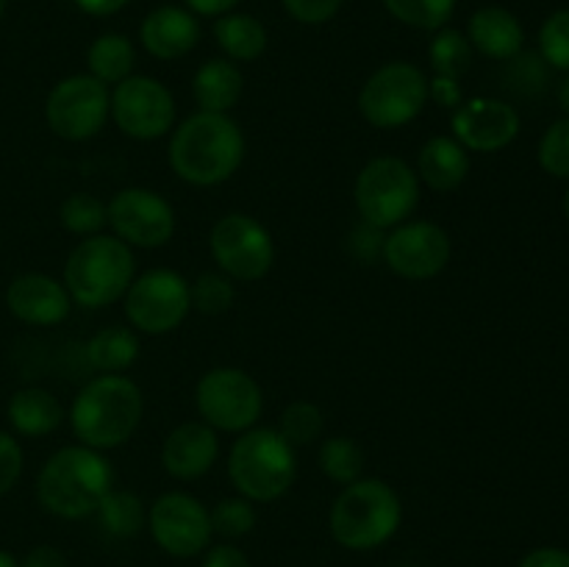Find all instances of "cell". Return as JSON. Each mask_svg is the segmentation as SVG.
Segmentation results:
<instances>
[{
	"mask_svg": "<svg viewBox=\"0 0 569 567\" xmlns=\"http://www.w3.org/2000/svg\"><path fill=\"white\" fill-rule=\"evenodd\" d=\"M6 306L11 317L26 326L50 328L64 322L76 304L59 278L48 272H22L6 289Z\"/></svg>",
	"mask_w": 569,
	"mask_h": 567,
	"instance_id": "cell-18",
	"label": "cell"
},
{
	"mask_svg": "<svg viewBox=\"0 0 569 567\" xmlns=\"http://www.w3.org/2000/svg\"><path fill=\"white\" fill-rule=\"evenodd\" d=\"M403 523V504L392 484L361 476L342 487L328 511L331 537L348 550H372L398 534Z\"/></svg>",
	"mask_w": 569,
	"mask_h": 567,
	"instance_id": "cell-6",
	"label": "cell"
},
{
	"mask_svg": "<svg viewBox=\"0 0 569 567\" xmlns=\"http://www.w3.org/2000/svg\"><path fill=\"white\" fill-rule=\"evenodd\" d=\"M470 150L453 139L450 133H439L431 137L417 153V178L420 183H426L431 192L450 195L467 181L470 176Z\"/></svg>",
	"mask_w": 569,
	"mask_h": 567,
	"instance_id": "cell-22",
	"label": "cell"
},
{
	"mask_svg": "<svg viewBox=\"0 0 569 567\" xmlns=\"http://www.w3.org/2000/svg\"><path fill=\"white\" fill-rule=\"evenodd\" d=\"M144 415V395L133 378L122 372H98L72 398L67 420L87 448L114 450L137 434Z\"/></svg>",
	"mask_w": 569,
	"mask_h": 567,
	"instance_id": "cell-2",
	"label": "cell"
},
{
	"mask_svg": "<svg viewBox=\"0 0 569 567\" xmlns=\"http://www.w3.org/2000/svg\"><path fill=\"white\" fill-rule=\"evenodd\" d=\"M450 256V233L431 220H406L383 237L381 261L403 281H431L442 276Z\"/></svg>",
	"mask_w": 569,
	"mask_h": 567,
	"instance_id": "cell-15",
	"label": "cell"
},
{
	"mask_svg": "<svg viewBox=\"0 0 569 567\" xmlns=\"http://www.w3.org/2000/svg\"><path fill=\"white\" fill-rule=\"evenodd\" d=\"M122 311L128 317V326L137 334L148 337H164L192 311V289L189 278L172 267H153L137 276L122 298Z\"/></svg>",
	"mask_w": 569,
	"mask_h": 567,
	"instance_id": "cell-10",
	"label": "cell"
},
{
	"mask_svg": "<svg viewBox=\"0 0 569 567\" xmlns=\"http://www.w3.org/2000/svg\"><path fill=\"white\" fill-rule=\"evenodd\" d=\"M139 42L153 59L176 61L200 42V22L187 6H159L139 26Z\"/></svg>",
	"mask_w": 569,
	"mask_h": 567,
	"instance_id": "cell-20",
	"label": "cell"
},
{
	"mask_svg": "<svg viewBox=\"0 0 569 567\" xmlns=\"http://www.w3.org/2000/svg\"><path fill=\"white\" fill-rule=\"evenodd\" d=\"M565 217L569 220V187H567V192H565Z\"/></svg>",
	"mask_w": 569,
	"mask_h": 567,
	"instance_id": "cell-49",
	"label": "cell"
},
{
	"mask_svg": "<svg viewBox=\"0 0 569 567\" xmlns=\"http://www.w3.org/2000/svg\"><path fill=\"white\" fill-rule=\"evenodd\" d=\"M189 289H192V309L200 315H226L237 304V281L220 270L200 272L194 281H189Z\"/></svg>",
	"mask_w": 569,
	"mask_h": 567,
	"instance_id": "cell-34",
	"label": "cell"
},
{
	"mask_svg": "<svg viewBox=\"0 0 569 567\" xmlns=\"http://www.w3.org/2000/svg\"><path fill=\"white\" fill-rule=\"evenodd\" d=\"M209 253L217 270L231 281L253 284L276 265V239L270 228L248 211H228L211 226Z\"/></svg>",
	"mask_w": 569,
	"mask_h": 567,
	"instance_id": "cell-11",
	"label": "cell"
},
{
	"mask_svg": "<svg viewBox=\"0 0 569 567\" xmlns=\"http://www.w3.org/2000/svg\"><path fill=\"white\" fill-rule=\"evenodd\" d=\"M539 167L553 178H569V117L556 120L539 139Z\"/></svg>",
	"mask_w": 569,
	"mask_h": 567,
	"instance_id": "cell-37",
	"label": "cell"
},
{
	"mask_svg": "<svg viewBox=\"0 0 569 567\" xmlns=\"http://www.w3.org/2000/svg\"><path fill=\"white\" fill-rule=\"evenodd\" d=\"M472 44L467 33L456 31V28H439L433 31L431 44H428V61H431L433 76L442 78H459L472 67Z\"/></svg>",
	"mask_w": 569,
	"mask_h": 567,
	"instance_id": "cell-30",
	"label": "cell"
},
{
	"mask_svg": "<svg viewBox=\"0 0 569 567\" xmlns=\"http://www.w3.org/2000/svg\"><path fill=\"white\" fill-rule=\"evenodd\" d=\"M428 76L411 61H387L361 83L359 106L365 122L381 131H398L426 111Z\"/></svg>",
	"mask_w": 569,
	"mask_h": 567,
	"instance_id": "cell-8",
	"label": "cell"
},
{
	"mask_svg": "<svg viewBox=\"0 0 569 567\" xmlns=\"http://www.w3.org/2000/svg\"><path fill=\"white\" fill-rule=\"evenodd\" d=\"M317 465H320V472L328 481L339 484V487H348V484L359 481L365 476L367 456L365 448L353 437L333 434V437H326L320 442Z\"/></svg>",
	"mask_w": 569,
	"mask_h": 567,
	"instance_id": "cell-28",
	"label": "cell"
},
{
	"mask_svg": "<svg viewBox=\"0 0 569 567\" xmlns=\"http://www.w3.org/2000/svg\"><path fill=\"white\" fill-rule=\"evenodd\" d=\"M278 431H281L283 437L289 439V445H295V448L315 445L317 439H322V434H326V411L317 404H311V400H292V404L281 411Z\"/></svg>",
	"mask_w": 569,
	"mask_h": 567,
	"instance_id": "cell-33",
	"label": "cell"
},
{
	"mask_svg": "<svg viewBox=\"0 0 569 567\" xmlns=\"http://www.w3.org/2000/svg\"><path fill=\"white\" fill-rule=\"evenodd\" d=\"M244 76L237 61L231 59H209L194 70L192 76V98L198 111H217V115H231L233 106L242 100Z\"/></svg>",
	"mask_w": 569,
	"mask_h": 567,
	"instance_id": "cell-24",
	"label": "cell"
},
{
	"mask_svg": "<svg viewBox=\"0 0 569 567\" xmlns=\"http://www.w3.org/2000/svg\"><path fill=\"white\" fill-rule=\"evenodd\" d=\"M94 517L111 537H137L148 526V506L131 489H111L98 506Z\"/></svg>",
	"mask_w": 569,
	"mask_h": 567,
	"instance_id": "cell-29",
	"label": "cell"
},
{
	"mask_svg": "<svg viewBox=\"0 0 569 567\" xmlns=\"http://www.w3.org/2000/svg\"><path fill=\"white\" fill-rule=\"evenodd\" d=\"M3 9H6V0H0V17H3Z\"/></svg>",
	"mask_w": 569,
	"mask_h": 567,
	"instance_id": "cell-50",
	"label": "cell"
},
{
	"mask_svg": "<svg viewBox=\"0 0 569 567\" xmlns=\"http://www.w3.org/2000/svg\"><path fill=\"white\" fill-rule=\"evenodd\" d=\"M0 567H20V561H17L9 550H0Z\"/></svg>",
	"mask_w": 569,
	"mask_h": 567,
	"instance_id": "cell-48",
	"label": "cell"
},
{
	"mask_svg": "<svg viewBox=\"0 0 569 567\" xmlns=\"http://www.w3.org/2000/svg\"><path fill=\"white\" fill-rule=\"evenodd\" d=\"M203 567H250V559L244 556V550L237 548V545L220 543L206 548Z\"/></svg>",
	"mask_w": 569,
	"mask_h": 567,
	"instance_id": "cell-42",
	"label": "cell"
},
{
	"mask_svg": "<svg viewBox=\"0 0 569 567\" xmlns=\"http://www.w3.org/2000/svg\"><path fill=\"white\" fill-rule=\"evenodd\" d=\"M87 67L89 76L98 78L106 87H117L120 81H126L128 76H133V67H137V48H133L131 39L126 33H100L87 50Z\"/></svg>",
	"mask_w": 569,
	"mask_h": 567,
	"instance_id": "cell-27",
	"label": "cell"
},
{
	"mask_svg": "<svg viewBox=\"0 0 569 567\" xmlns=\"http://www.w3.org/2000/svg\"><path fill=\"white\" fill-rule=\"evenodd\" d=\"M383 9L403 26L433 33L453 20L456 0H383Z\"/></svg>",
	"mask_w": 569,
	"mask_h": 567,
	"instance_id": "cell-32",
	"label": "cell"
},
{
	"mask_svg": "<svg viewBox=\"0 0 569 567\" xmlns=\"http://www.w3.org/2000/svg\"><path fill=\"white\" fill-rule=\"evenodd\" d=\"M428 94H431L433 103L445 106V109H456V106L465 100L459 78H442V76L428 78Z\"/></svg>",
	"mask_w": 569,
	"mask_h": 567,
	"instance_id": "cell-41",
	"label": "cell"
},
{
	"mask_svg": "<svg viewBox=\"0 0 569 567\" xmlns=\"http://www.w3.org/2000/svg\"><path fill=\"white\" fill-rule=\"evenodd\" d=\"M248 142L244 131L231 115L194 111L176 122L167 142V161L172 172L189 187H220L231 181L242 167Z\"/></svg>",
	"mask_w": 569,
	"mask_h": 567,
	"instance_id": "cell-1",
	"label": "cell"
},
{
	"mask_svg": "<svg viewBox=\"0 0 569 567\" xmlns=\"http://www.w3.org/2000/svg\"><path fill=\"white\" fill-rule=\"evenodd\" d=\"M559 100H561V106H565V111H567V117H569V78H567L565 83H561Z\"/></svg>",
	"mask_w": 569,
	"mask_h": 567,
	"instance_id": "cell-47",
	"label": "cell"
},
{
	"mask_svg": "<svg viewBox=\"0 0 569 567\" xmlns=\"http://www.w3.org/2000/svg\"><path fill=\"white\" fill-rule=\"evenodd\" d=\"M20 567H67V559L53 545H37V548L28 550Z\"/></svg>",
	"mask_w": 569,
	"mask_h": 567,
	"instance_id": "cell-44",
	"label": "cell"
},
{
	"mask_svg": "<svg viewBox=\"0 0 569 567\" xmlns=\"http://www.w3.org/2000/svg\"><path fill=\"white\" fill-rule=\"evenodd\" d=\"M345 0H281L287 14L300 26H326L339 14Z\"/></svg>",
	"mask_w": 569,
	"mask_h": 567,
	"instance_id": "cell-38",
	"label": "cell"
},
{
	"mask_svg": "<svg viewBox=\"0 0 569 567\" xmlns=\"http://www.w3.org/2000/svg\"><path fill=\"white\" fill-rule=\"evenodd\" d=\"M214 39L226 59L237 64H250L261 59L267 50V28L259 17L244 14V11H228L214 20Z\"/></svg>",
	"mask_w": 569,
	"mask_h": 567,
	"instance_id": "cell-25",
	"label": "cell"
},
{
	"mask_svg": "<svg viewBox=\"0 0 569 567\" xmlns=\"http://www.w3.org/2000/svg\"><path fill=\"white\" fill-rule=\"evenodd\" d=\"M520 111L500 98L461 100L450 115V137L470 153H498L520 133Z\"/></svg>",
	"mask_w": 569,
	"mask_h": 567,
	"instance_id": "cell-17",
	"label": "cell"
},
{
	"mask_svg": "<svg viewBox=\"0 0 569 567\" xmlns=\"http://www.w3.org/2000/svg\"><path fill=\"white\" fill-rule=\"evenodd\" d=\"M139 334L131 326H106L89 337L83 356L98 372H126L139 359Z\"/></svg>",
	"mask_w": 569,
	"mask_h": 567,
	"instance_id": "cell-26",
	"label": "cell"
},
{
	"mask_svg": "<svg viewBox=\"0 0 569 567\" xmlns=\"http://www.w3.org/2000/svg\"><path fill=\"white\" fill-rule=\"evenodd\" d=\"M137 278V256L114 233H94L81 239L64 261L61 284L72 304L83 309H106L126 298Z\"/></svg>",
	"mask_w": 569,
	"mask_h": 567,
	"instance_id": "cell-5",
	"label": "cell"
},
{
	"mask_svg": "<svg viewBox=\"0 0 569 567\" xmlns=\"http://www.w3.org/2000/svg\"><path fill=\"white\" fill-rule=\"evenodd\" d=\"M226 467L237 495L253 504H272L298 478V448L278 428L253 426L237 434Z\"/></svg>",
	"mask_w": 569,
	"mask_h": 567,
	"instance_id": "cell-4",
	"label": "cell"
},
{
	"mask_svg": "<svg viewBox=\"0 0 569 567\" xmlns=\"http://www.w3.org/2000/svg\"><path fill=\"white\" fill-rule=\"evenodd\" d=\"M220 459V434L203 420L178 422L161 442V467L178 481H198Z\"/></svg>",
	"mask_w": 569,
	"mask_h": 567,
	"instance_id": "cell-19",
	"label": "cell"
},
{
	"mask_svg": "<svg viewBox=\"0 0 569 567\" xmlns=\"http://www.w3.org/2000/svg\"><path fill=\"white\" fill-rule=\"evenodd\" d=\"M59 220L72 237H94L109 228V209L103 200L92 192H72L61 200Z\"/></svg>",
	"mask_w": 569,
	"mask_h": 567,
	"instance_id": "cell-31",
	"label": "cell"
},
{
	"mask_svg": "<svg viewBox=\"0 0 569 567\" xmlns=\"http://www.w3.org/2000/svg\"><path fill=\"white\" fill-rule=\"evenodd\" d=\"M111 120L137 142L170 137L178 122V106L170 87L153 76H128L111 87Z\"/></svg>",
	"mask_w": 569,
	"mask_h": 567,
	"instance_id": "cell-13",
	"label": "cell"
},
{
	"mask_svg": "<svg viewBox=\"0 0 569 567\" xmlns=\"http://www.w3.org/2000/svg\"><path fill=\"white\" fill-rule=\"evenodd\" d=\"M194 409L217 434H242L264 415L261 384L242 367H211L194 384Z\"/></svg>",
	"mask_w": 569,
	"mask_h": 567,
	"instance_id": "cell-9",
	"label": "cell"
},
{
	"mask_svg": "<svg viewBox=\"0 0 569 567\" xmlns=\"http://www.w3.org/2000/svg\"><path fill=\"white\" fill-rule=\"evenodd\" d=\"M131 0H76L78 9L89 17H111L122 11Z\"/></svg>",
	"mask_w": 569,
	"mask_h": 567,
	"instance_id": "cell-46",
	"label": "cell"
},
{
	"mask_svg": "<svg viewBox=\"0 0 569 567\" xmlns=\"http://www.w3.org/2000/svg\"><path fill=\"white\" fill-rule=\"evenodd\" d=\"M383 237H387V231H381V228L376 226H367V222H359V226L353 228V233H350V253L356 256V259L361 261V265H370V261L381 259L383 253Z\"/></svg>",
	"mask_w": 569,
	"mask_h": 567,
	"instance_id": "cell-40",
	"label": "cell"
},
{
	"mask_svg": "<svg viewBox=\"0 0 569 567\" xmlns=\"http://www.w3.org/2000/svg\"><path fill=\"white\" fill-rule=\"evenodd\" d=\"M520 567H569V550L553 548V545L533 548L522 556Z\"/></svg>",
	"mask_w": 569,
	"mask_h": 567,
	"instance_id": "cell-43",
	"label": "cell"
},
{
	"mask_svg": "<svg viewBox=\"0 0 569 567\" xmlns=\"http://www.w3.org/2000/svg\"><path fill=\"white\" fill-rule=\"evenodd\" d=\"M239 3H242V0H183V6H187L194 17H214V20L237 9Z\"/></svg>",
	"mask_w": 569,
	"mask_h": 567,
	"instance_id": "cell-45",
	"label": "cell"
},
{
	"mask_svg": "<svg viewBox=\"0 0 569 567\" xmlns=\"http://www.w3.org/2000/svg\"><path fill=\"white\" fill-rule=\"evenodd\" d=\"M472 50L495 61H511L526 48V28L503 6H481L467 22Z\"/></svg>",
	"mask_w": 569,
	"mask_h": 567,
	"instance_id": "cell-21",
	"label": "cell"
},
{
	"mask_svg": "<svg viewBox=\"0 0 569 567\" xmlns=\"http://www.w3.org/2000/svg\"><path fill=\"white\" fill-rule=\"evenodd\" d=\"M211 511V528L214 534L226 539H239L248 537L250 531L259 523V511H256L253 500L242 498V495H231V498H222L220 504Z\"/></svg>",
	"mask_w": 569,
	"mask_h": 567,
	"instance_id": "cell-35",
	"label": "cell"
},
{
	"mask_svg": "<svg viewBox=\"0 0 569 567\" xmlns=\"http://www.w3.org/2000/svg\"><path fill=\"white\" fill-rule=\"evenodd\" d=\"M109 228L128 248L159 250L172 242L178 228L176 209L161 192L148 187H126L111 195Z\"/></svg>",
	"mask_w": 569,
	"mask_h": 567,
	"instance_id": "cell-14",
	"label": "cell"
},
{
	"mask_svg": "<svg viewBox=\"0 0 569 567\" xmlns=\"http://www.w3.org/2000/svg\"><path fill=\"white\" fill-rule=\"evenodd\" d=\"M422 183L415 165L400 156H376L359 170L353 183L356 211L361 222L381 231L411 220L420 206Z\"/></svg>",
	"mask_w": 569,
	"mask_h": 567,
	"instance_id": "cell-7",
	"label": "cell"
},
{
	"mask_svg": "<svg viewBox=\"0 0 569 567\" xmlns=\"http://www.w3.org/2000/svg\"><path fill=\"white\" fill-rule=\"evenodd\" d=\"M44 120L64 142H87L111 120V89L89 72L61 78L44 100Z\"/></svg>",
	"mask_w": 569,
	"mask_h": 567,
	"instance_id": "cell-12",
	"label": "cell"
},
{
	"mask_svg": "<svg viewBox=\"0 0 569 567\" xmlns=\"http://www.w3.org/2000/svg\"><path fill=\"white\" fill-rule=\"evenodd\" d=\"M22 467H26L22 445L17 442L14 434L0 431V498L14 489V484L20 481L22 476Z\"/></svg>",
	"mask_w": 569,
	"mask_h": 567,
	"instance_id": "cell-39",
	"label": "cell"
},
{
	"mask_svg": "<svg viewBox=\"0 0 569 567\" xmlns=\"http://www.w3.org/2000/svg\"><path fill=\"white\" fill-rule=\"evenodd\" d=\"M539 56L556 70L569 72V9H559L539 28Z\"/></svg>",
	"mask_w": 569,
	"mask_h": 567,
	"instance_id": "cell-36",
	"label": "cell"
},
{
	"mask_svg": "<svg viewBox=\"0 0 569 567\" xmlns=\"http://www.w3.org/2000/svg\"><path fill=\"white\" fill-rule=\"evenodd\" d=\"M148 526L156 545L178 559H192L211 545V511L189 493L159 495L148 509Z\"/></svg>",
	"mask_w": 569,
	"mask_h": 567,
	"instance_id": "cell-16",
	"label": "cell"
},
{
	"mask_svg": "<svg viewBox=\"0 0 569 567\" xmlns=\"http://www.w3.org/2000/svg\"><path fill=\"white\" fill-rule=\"evenodd\" d=\"M6 417L20 437H48L67 420V411L50 389L22 387L6 404Z\"/></svg>",
	"mask_w": 569,
	"mask_h": 567,
	"instance_id": "cell-23",
	"label": "cell"
},
{
	"mask_svg": "<svg viewBox=\"0 0 569 567\" xmlns=\"http://www.w3.org/2000/svg\"><path fill=\"white\" fill-rule=\"evenodd\" d=\"M114 489V467L100 450L87 445H64L53 450L37 476V500L61 520H83L98 511Z\"/></svg>",
	"mask_w": 569,
	"mask_h": 567,
	"instance_id": "cell-3",
	"label": "cell"
}]
</instances>
